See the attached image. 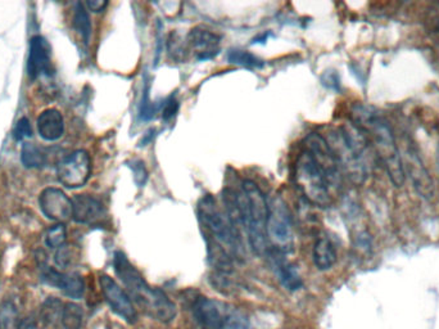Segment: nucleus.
<instances>
[{"instance_id": "obj_2", "label": "nucleus", "mask_w": 439, "mask_h": 329, "mask_svg": "<svg viewBox=\"0 0 439 329\" xmlns=\"http://www.w3.org/2000/svg\"><path fill=\"white\" fill-rule=\"evenodd\" d=\"M352 122L363 130L368 140L373 142L376 155L384 164L392 183L398 188L404 186L406 180L404 162L388 121L376 108L359 103L352 108Z\"/></svg>"}, {"instance_id": "obj_21", "label": "nucleus", "mask_w": 439, "mask_h": 329, "mask_svg": "<svg viewBox=\"0 0 439 329\" xmlns=\"http://www.w3.org/2000/svg\"><path fill=\"white\" fill-rule=\"evenodd\" d=\"M84 321L83 308L76 302H66L62 309L61 323L64 329H81Z\"/></svg>"}, {"instance_id": "obj_16", "label": "nucleus", "mask_w": 439, "mask_h": 329, "mask_svg": "<svg viewBox=\"0 0 439 329\" xmlns=\"http://www.w3.org/2000/svg\"><path fill=\"white\" fill-rule=\"evenodd\" d=\"M406 164L410 172L411 180L414 183V186L416 188L419 194L425 198H432L434 194V186L433 180L426 172L424 164L421 160L419 158L418 153L414 150H409L406 155Z\"/></svg>"}, {"instance_id": "obj_34", "label": "nucleus", "mask_w": 439, "mask_h": 329, "mask_svg": "<svg viewBox=\"0 0 439 329\" xmlns=\"http://www.w3.org/2000/svg\"><path fill=\"white\" fill-rule=\"evenodd\" d=\"M157 26H158V30H157L158 32H157L156 52H155V65L158 64L161 52H162V23L158 22Z\"/></svg>"}, {"instance_id": "obj_7", "label": "nucleus", "mask_w": 439, "mask_h": 329, "mask_svg": "<svg viewBox=\"0 0 439 329\" xmlns=\"http://www.w3.org/2000/svg\"><path fill=\"white\" fill-rule=\"evenodd\" d=\"M194 319L202 329H248L246 315L221 301L198 296L191 304Z\"/></svg>"}, {"instance_id": "obj_20", "label": "nucleus", "mask_w": 439, "mask_h": 329, "mask_svg": "<svg viewBox=\"0 0 439 329\" xmlns=\"http://www.w3.org/2000/svg\"><path fill=\"white\" fill-rule=\"evenodd\" d=\"M73 28L76 29L80 36L83 37L84 43L88 44L90 42L92 21H90V16L88 13L85 4H83L81 1H78V3H76V6H75Z\"/></svg>"}, {"instance_id": "obj_28", "label": "nucleus", "mask_w": 439, "mask_h": 329, "mask_svg": "<svg viewBox=\"0 0 439 329\" xmlns=\"http://www.w3.org/2000/svg\"><path fill=\"white\" fill-rule=\"evenodd\" d=\"M139 116L144 121H148L153 116H155V106L150 103L149 100L148 88L145 85L144 92H143L142 102H140V111Z\"/></svg>"}, {"instance_id": "obj_33", "label": "nucleus", "mask_w": 439, "mask_h": 329, "mask_svg": "<svg viewBox=\"0 0 439 329\" xmlns=\"http://www.w3.org/2000/svg\"><path fill=\"white\" fill-rule=\"evenodd\" d=\"M324 85L330 88V89H338L339 88V79L337 76L335 72H326L324 75V79H323Z\"/></svg>"}, {"instance_id": "obj_12", "label": "nucleus", "mask_w": 439, "mask_h": 329, "mask_svg": "<svg viewBox=\"0 0 439 329\" xmlns=\"http://www.w3.org/2000/svg\"><path fill=\"white\" fill-rule=\"evenodd\" d=\"M220 45H221V36L205 28L197 26L191 29L186 37L188 52L189 50L193 52L197 61L213 59L221 50Z\"/></svg>"}, {"instance_id": "obj_1", "label": "nucleus", "mask_w": 439, "mask_h": 329, "mask_svg": "<svg viewBox=\"0 0 439 329\" xmlns=\"http://www.w3.org/2000/svg\"><path fill=\"white\" fill-rule=\"evenodd\" d=\"M293 178L311 205L319 208L332 205L333 193L340 188L342 172L324 136L318 133L306 136L294 162Z\"/></svg>"}, {"instance_id": "obj_32", "label": "nucleus", "mask_w": 439, "mask_h": 329, "mask_svg": "<svg viewBox=\"0 0 439 329\" xmlns=\"http://www.w3.org/2000/svg\"><path fill=\"white\" fill-rule=\"evenodd\" d=\"M85 7L92 12L100 13L108 7V1L106 0H89V1H86Z\"/></svg>"}, {"instance_id": "obj_5", "label": "nucleus", "mask_w": 439, "mask_h": 329, "mask_svg": "<svg viewBox=\"0 0 439 329\" xmlns=\"http://www.w3.org/2000/svg\"><path fill=\"white\" fill-rule=\"evenodd\" d=\"M199 220L205 228V237H210L211 258H230L243 256L241 229L227 215L225 208L219 206L216 198L207 194L198 203Z\"/></svg>"}, {"instance_id": "obj_11", "label": "nucleus", "mask_w": 439, "mask_h": 329, "mask_svg": "<svg viewBox=\"0 0 439 329\" xmlns=\"http://www.w3.org/2000/svg\"><path fill=\"white\" fill-rule=\"evenodd\" d=\"M39 206L44 216L53 222H57L58 224H64L72 219V200L68 198V196L62 189L56 186L44 189L39 196Z\"/></svg>"}, {"instance_id": "obj_23", "label": "nucleus", "mask_w": 439, "mask_h": 329, "mask_svg": "<svg viewBox=\"0 0 439 329\" xmlns=\"http://www.w3.org/2000/svg\"><path fill=\"white\" fill-rule=\"evenodd\" d=\"M227 61L231 65L248 67V68H260L263 66V62L260 58L255 57V54L249 53L247 50H230L227 53Z\"/></svg>"}, {"instance_id": "obj_9", "label": "nucleus", "mask_w": 439, "mask_h": 329, "mask_svg": "<svg viewBox=\"0 0 439 329\" xmlns=\"http://www.w3.org/2000/svg\"><path fill=\"white\" fill-rule=\"evenodd\" d=\"M58 180L62 186L76 189L85 186L92 175V158L85 150H73L58 164Z\"/></svg>"}, {"instance_id": "obj_27", "label": "nucleus", "mask_w": 439, "mask_h": 329, "mask_svg": "<svg viewBox=\"0 0 439 329\" xmlns=\"http://www.w3.org/2000/svg\"><path fill=\"white\" fill-rule=\"evenodd\" d=\"M128 167L133 170L136 186H145V183H147L149 177L148 170H147L145 164L143 162L142 160H133V161H128Z\"/></svg>"}, {"instance_id": "obj_30", "label": "nucleus", "mask_w": 439, "mask_h": 329, "mask_svg": "<svg viewBox=\"0 0 439 329\" xmlns=\"http://www.w3.org/2000/svg\"><path fill=\"white\" fill-rule=\"evenodd\" d=\"M71 249L68 246H62L61 249H58L56 255H54V261L58 268L66 269L68 265L71 264Z\"/></svg>"}, {"instance_id": "obj_31", "label": "nucleus", "mask_w": 439, "mask_h": 329, "mask_svg": "<svg viewBox=\"0 0 439 329\" xmlns=\"http://www.w3.org/2000/svg\"><path fill=\"white\" fill-rule=\"evenodd\" d=\"M177 109H179V100L175 98V95L170 97L167 102L164 103V107H163V120L164 121H169L174 116L176 115Z\"/></svg>"}, {"instance_id": "obj_3", "label": "nucleus", "mask_w": 439, "mask_h": 329, "mask_svg": "<svg viewBox=\"0 0 439 329\" xmlns=\"http://www.w3.org/2000/svg\"><path fill=\"white\" fill-rule=\"evenodd\" d=\"M114 268L116 275L125 286L128 297L145 314L161 323H171L176 318V305L161 288L148 285L124 252H114Z\"/></svg>"}, {"instance_id": "obj_10", "label": "nucleus", "mask_w": 439, "mask_h": 329, "mask_svg": "<svg viewBox=\"0 0 439 329\" xmlns=\"http://www.w3.org/2000/svg\"><path fill=\"white\" fill-rule=\"evenodd\" d=\"M100 285L102 294L112 311L121 316L125 322L134 324L138 321V314L135 310L134 302L128 297V292L121 288L114 278L106 274L100 275Z\"/></svg>"}, {"instance_id": "obj_29", "label": "nucleus", "mask_w": 439, "mask_h": 329, "mask_svg": "<svg viewBox=\"0 0 439 329\" xmlns=\"http://www.w3.org/2000/svg\"><path fill=\"white\" fill-rule=\"evenodd\" d=\"M13 136H15L16 140L20 142L23 140L25 138H31L32 136V128L30 125V121L26 117H22L18 120V122L16 124L15 130H13Z\"/></svg>"}, {"instance_id": "obj_24", "label": "nucleus", "mask_w": 439, "mask_h": 329, "mask_svg": "<svg viewBox=\"0 0 439 329\" xmlns=\"http://www.w3.org/2000/svg\"><path fill=\"white\" fill-rule=\"evenodd\" d=\"M64 305V304H62V301L58 300L56 297H49V299L43 304L40 319H42L45 324H53V322H54L56 319H59V321H61V315H62Z\"/></svg>"}, {"instance_id": "obj_22", "label": "nucleus", "mask_w": 439, "mask_h": 329, "mask_svg": "<svg viewBox=\"0 0 439 329\" xmlns=\"http://www.w3.org/2000/svg\"><path fill=\"white\" fill-rule=\"evenodd\" d=\"M21 161L29 169L42 167L45 164V155L35 144L26 142L22 145Z\"/></svg>"}, {"instance_id": "obj_26", "label": "nucleus", "mask_w": 439, "mask_h": 329, "mask_svg": "<svg viewBox=\"0 0 439 329\" xmlns=\"http://www.w3.org/2000/svg\"><path fill=\"white\" fill-rule=\"evenodd\" d=\"M169 52H170L171 58L175 61H181L185 54L188 53L186 45L183 43L181 37L176 35V32H172L169 39Z\"/></svg>"}, {"instance_id": "obj_19", "label": "nucleus", "mask_w": 439, "mask_h": 329, "mask_svg": "<svg viewBox=\"0 0 439 329\" xmlns=\"http://www.w3.org/2000/svg\"><path fill=\"white\" fill-rule=\"evenodd\" d=\"M313 263L319 270H329L337 263V251L327 237H320L315 242Z\"/></svg>"}, {"instance_id": "obj_13", "label": "nucleus", "mask_w": 439, "mask_h": 329, "mask_svg": "<svg viewBox=\"0 0 439 329\" xmlns=\"http://www.w3.org/2000/svg\"><path fill=\"white\" fill-rule=\"evenodd\" d=\"M42 280L45 285L58 288L67 297L73 300H80L85 292V282L83 277L76 273H61L54 268L45 266L42 272Z\"/></svg>"}, {"instance_id": "obj_35", "label": "nucleus", "mask_w": 439, "mask_h": 329, "mask_svg": "<svg viewBox=\"0 0 439 329\" xmlns=\"http://www.w3.org/2000/svg\"><path fill=\"white\" fill-rule=\"evenodd\" d=\"M437 164H438V172H439V144H438V150H437Z\"/></svg>"}, {"instance_id": "obj_17", "label": "nucleus", "mask_w": 439, "mask_h": 329, "mask_svg": "<svg viewBox=\"0 0 439 329\" xmlns=\"http://www.w3.org/2000/svg\"><path fill=\"white\" fill-rule=\"evenodd\" d=\"M36 126L44 140L56 142L64 134V116L56 108H48L37 117Z\"/></svg>"}, {"instance_id": "obj_14", "label": "nucleus", "mask_w": 439, "mask_h": 329, "mask_svg": "<svg viewBox=\"0 0 439 329\" xmlns=\"http://www.w3.org/2000/svg\"><path fill=\"white\" fill-rule=\"evenodd\" d=\"M44 73L45 75L52 73L50 45L43 36H32L30 40L28 75L30 79L35 80Z\"/></svg>"}, {"instance_id": "obj_36", "label": "nucleus", "mask_w": 439, "mask_h": 329, "mask_svg": "<svg viewBox=\"0 0 439 329\" xmlns=\"http://www.w3.org/2000/svg\"><path fill=\"white\" fill-rule=\"evenodd\" d=\"M0 329H3V324H1V318H0Z\"/></svg>"}, {"instance_id": "obj_8", "label": "nucleus", "mask_w": 439, "mask_h": 329, "mask_svg": "<svg viewBox=\"0 0 439 329\" xmlns=\"http://www.w3.org/2000/svg\"><path fill=\"white\" fill-rule=\"evenodd\" d=\"M267 241L272 246V251L283 255L289 253L294 249L291 210L282 197H275L269 202Z\"/></svg>"}, {"instance_id": "obj_4", "label": "nucleus", "mask_w": 439, "mask_h": 329, "mask_svg": "<svg viewBox=\"0 0 439 329\" xmlns=\"http://www.w3.org/2000/svg\"><path fill=\"white\" fill-rule=\"evenodd\" d=\"M234 201L239 225L248 238L251 249L258 256L266 255L269 252V201L266 196L255 181L243 180L241 191H234Z\"/></svg>"}, {"instance_id": "obj_18", "label": "nucleus", "mask_w": 439, "mask_h": 329, "mask_svg": "<svg viewBox=\"0 0 439 329\" xmlns=\"http://www.w3.org/2000/svg\"><path fill=\"white\" fill-rule=\"evenodd\" d=\"M272 252H274L272 253L274 266H275L277 278L280 280V283L291 292L301 289L303 287V280L301 274L298 273L297 268L294 265L284 261L283 258H280L283 256V253H279L277 251H272Z\"/></svg>"}, {"instance_id": "obj_15", "label": "nucleus", "mask_w": 439, "mask_h": 329, "mask_svg": "<svg viewBox=\"0 0 439 329\" xmlns=\"http://www.w3.org/2000/svg\"><path fill=\"white\" fill-rule=\"evenodd\" d=\"M72 219L78 224L92 225L102 222L106 216L104 205L97 197L89 194H78L72 200Z\"/></svg>"}, {"instance_id": "obj_25", "label": "nucleus", "mask_w": 439, "mask_h": 329, "mask_svg": "<svg viewBox=\"0 0 439 329\" xmlns=\"http://www.w3.org/2000/svg\"><path fill=\"white\" fill-rule=\"evenodd\" d=\"M67 239V229L64 224H56L52 227L45 236V244L52 250H58L66 244Z\"/></svg>"}, {"instance_id": "obj_6", "label": "nucleus", "mask_w": 439, "mask_h": 329, "mask_svg": "<svg viewBox=\"0 0 439 329\" xmlns=\"http://www.w3.org/2000/svg\"><path fill=\"white\" fill-rule=\"evenodd\" d=\"M325 140L339 164L340 172H344L349 179L357 184L368 178L370 140L365 131H362L352 121L346 122L330 131Z\"/></svg>"}]
</instances>
